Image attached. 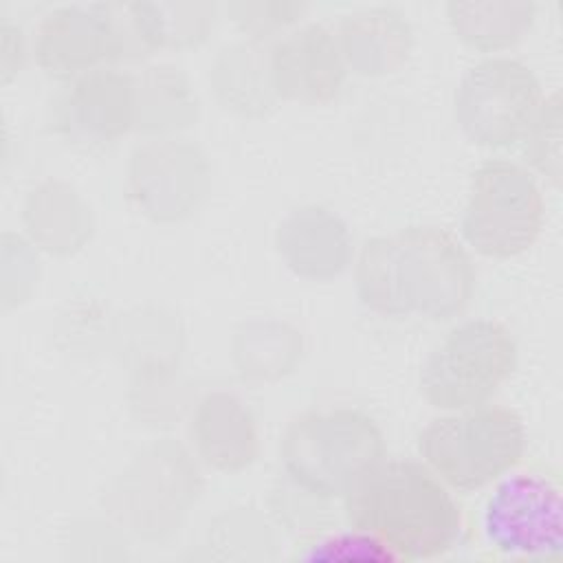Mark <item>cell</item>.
I'll return each mask as SVG.
<instances>
[{
	"label": "cell",
	"mask_w": 563,
	"mask_h": 563,
	"mask_svg": "<svg viewBox=\"0 0 563 563\" xmlns=\"http://www.w3.org/2000/svg\"><path fill=\"white\" fill-rule=\"evenodd\" d=\"M128 189L136 207L161 222L187 216L207 189V163L185 141H156L132 154Z\"/></svg>",
	"instance_id": "9c48e42d"
},
{
	"label": "cell",
	"mask_w": 563,
	"mask_h": 563,
	"mask_svg": "<svg viewBox=\"0 0 563 563\" xmlns=\"http://www.w3.org/2000/svg\"><path fill=\"white\" fill-rule=\"evenodd\" d=\"M358 301L391 319L420 314L444 321L460 314L475 290V266L444 227L413 224L363 242L354 264Z\"/></svg>",
	"instance_id": "6da1fadb"
},
{
	"label": "cell",
	"mask_w": 563,
	"mask_h": 563,
	"mask_svg": "<svg viewBox=\"0 0 563 563\" xmlns=\"http://www.w3.org/2000/svg\"><path fill=\"white\" fill-rule=\"evenodd\" d=\"M271 81L277 99L330 103L343 88L347 66L336 35L319 22L303 24L271 46Z\"/></svg>",
	"instance_id": "8fae6325"
},
{
	"label": "cell",
	"mask_w": 563,
	"mask_h": 563,
	"mask_svg": "<svg viewBox=\"0 0 563 563\" xmlns=\"http://www.w3.org/2000/svg\"><path fill=\"white\" fill-rule=\"evenodd\" d=\"M101 18L108 40L110 57L139 59L152 51L165 48V33L161 22V7L154 2H101L92 4Z\"/></svg>",
	"instance_id": "d6986e66"
},
{
	"label": "cell",
	"mask_w": 563,
	"mask_h": 563,
	"mask_svg": "<svg viewBox=\"0 0 563 563\" xmlns=\"http://www.w3.org/2000/svg\"><path fill=\"white\" fill-rule=\"evenodd\" d=\"M383 457L385 435L378 422L352 407L299 413L279 440V460L288 479L317 499H343Z\"/></svg>",
	"instance_id": "3957f363"
},
{
	"label": "cell",
	"mask_w": 563,
	"mask_h": 563,
	"mask_svg": "<svg viewBox=\"0 0 563 563\" xmlns=\"http://www.w3.org/2000/svg\"><path fill=\"white\" fill-rule=\"evenodd\" d=\"M350 528L374 534L396 561H433L451 552L464 517L451 488L413 457H383L343 497Z\"/></svg>",
	"instance_id": "7a4b0ae2"
},
{
	"label": "cell",
	"mask_w": 563,
	"mask_h": 563,
	"mask_svg": "<svg viewBox=\"0 0 563 563\" xmlns=\"http://www.w3.org/2000/svg\"><path fill=\"white\" fill-rule=\"evenodd\" d=\"M526 163L550 180L554 187L563 178V150H561V95L559 90L543 95L526 134L519 141Z\"/></svg>",
	"instance_id": "ffe728a7"
},
{
	"label": "cell",
	"mask_w": 563,
	"mask_h": 563,
	"mask_svg": "<svg viewBox=\"0 0 563 563\" xmlns=\"http://www.w3.org/2000/svg\"><path fill=\"white\" fill-rule=\"evenodd\" d=\"M519 347L497 319H468L453 325L424 358L418 387L427 405L457 411L488 402L515 374Z\"/></svg>",
	"instance_id": "5b68a950"
},
{
	"label": "cell",
	"mask_w": 563,
	"mask_h": 563,
	"mask_svg": "<svg viewBox=\"0 0 563 563\" xmlns=\"http://www.w3.org/2000/svg\"><path fill=\"white\" fill-rule=\"evenodd\" d=\"M257 40L224 48L213 64L211 81L218 99L242 114H264L277 101L271 81V48L255 46Z\"/></svg>",
	"instance_id": "2e32d148"
},
{
	"label": "cell",
	"mask_w": 563,
	"mask_h": 563,
	"mask_svg": "<svg viewBox=\"0 0 563 563\" xmlns=\"http://www.w3.org/2000/svg\"><path fill=\"white\" fill-rule=\"evenodd\" d=\"M336 42L347 70L378 77L396 73L407 62L413 31L400 11L376 7L345 15L339 24Z\"/></svg>",
	"instance_id": "9a60e30c"
},
{
	"label": "cell",
	"mask_w": 563,
	"mask_h": 563,
	"mask_svg": "<svg viewBox=\"0 0 563 563\" xmlns=\"http://www.w3.org/2000/svg\"><path fill=\"white\" fill-rule=\"evenodd\" d=\"M523 418L508 405L482 402L446 411L418 433V455L451 488L473 493L521 464Z\"/></svg>",
	"instance_id": "277c9868"
},
{
	"label": "cell",
	"mask_w": 563,
	"mask_h": 563,
	"mask_svg": "<svg viewBox=\"0 0 563 563\" xmlns=\"http://www.w3.org/2000/svg\"><path fill=\"white\" fill-rule=\"evenodd\" d=\"M191 440L202 462L222 473L251 466L260 453L255 418L229 391H211L200 398L191 416Z\"/></svg>",
	"instance_id": "5bb4252c"
},
{
	"label": "cell",
	"mask_w": 563,
	"mask_h": 563,
	"mask_svg": "<svg viewBox=\"0 0 563 563\" xmlns=\"http://www.w3.org/2000/svg\"><path fill=\"white\" fill-rule=\"evenodd\" d=\"M493 550L510 559L559 561L563 554V488L550 468H512L495 482L482 510Z\"/></svg>",
	"instance_id": "52a82bcc"
},
{
	"label": "cell",
	"mask_w": 563,
	"mask_h": 563,
	"mask_svg": "<svg viewBox=\"0 0 563 563\" xmlns=\"http://www.w3.org/2000/svg\"><path fill=\"white\" fill-rule=\"evenodd\" d=\"M136 81V128L161 132L196 119V95L178 68L154 66Z\"/></svg>",
	"instance_id": "ac0fdd59"
},
{
	"label": "cell",
	"mask_w": 563,
	"mask_h": 563,
	"mask_svg": "<svg viewBox=\"0 0 563 563\" xmlns=\"http://www.w3.org/2000/svg\"><path fill=\"white\" fill-rule=\"evenodd\" d=\"M306 550L297 559L308 561H396V556L369 532L350 528L303 543Z\"/></svg>",
	"instance_id": "44dd1931"
},
{
	"label": "cell",
	"mask_w": 563,
	"mask_h": 563,
	"mask_svg": "<svg viewBox=\"0 0 563 563\" xmlns=\"http://www.w3.org/2000/svg\"><path fill=\"white\" fill-rule=\"evenodd\" d=\"M277 249L286 266L306 279H332L352 255L345 222L321 205L292 209L277 227Z\"/></svg>",
	"instance_id": "4fadbf2b"
},
{
	"label": "cell",
	"mask_w": 563,
	"mask_h": 563,
	"mask_svg": "<svg viewBox=\"0 0 563 563\" xmlns=\"http://www.w3.org/2000/svg\"><path fill=\"white\" fill-rule=\"evenodd\" d=\"M33 53L40 68L55 79H79L112 62L110 40L92 7H57L35 29Z\"/></svg>",
	"instance_id": "7c38bea8"
},
{
	"label": "cell",
	"mask_w": 563,
	"mask_h": 563,
	"mask_svg": "<svg viewBox=\"0 0 563 563\" xmlns=\"http://www.w3.org/2000/svg\"><path fill=\"white\" fill-rule=\"evenodd\" d=\"M55 128L73 143L108 145L136 128V81L117 68H95L66 90L55 108Z\"/></svg>",
	"instance_id": "30bf717a"
},
{
	"label": "cell",
	"mask_w": 563,
	"mask_h": 563,
	"mask_svg": "<svg viewBox=\"0 0 563 563\" xmlns=\"http://www.w3.org/2000/svg\"><path fill=\"white\" fill-rule=\"evenodd\" d=\"M545 202L537 178L519 163L488 158L471 176L460 233L479 255L510 260L534 246Z\"/></svg>",
	"instance_id": "8992f818"
},
{
	"label": "cell",
	"mask_w": 563,
	"mask_h": 563,
	"mask_svg": "<svg viewBox=\"0 0 563 563\" xmlns=\"http://www.w3.org/2000/svg\"><path fill=\"white\" fill-rule=\"evenodd\" d=\"M534 9V2H449L446 15L464 44L482 53H497L526 35Z\"/></svg>",
	"instance_id": "e0dca14e"
},
{
	"label": "cell",
	"mask_w": 563,
	"mask_h": 563,
	"mask_svg": "<svg viewBox=\"0 0 563 563\" xmlns=\"http://www.w3.org/2000/svg\"><path fill=\"white\" fill-rule=\"evenodd\" d=\"M158 7H161L165 46H174V48L194 46L205 40L209 26L213 24V18H209V13L198 15L200 11L209 9V4H158Z\"/></svg>",
	"instance_id": "7402d4cb"
},
{
	"label": "cell",
	"mask_w": 563,
	"mask_h": 563,
	"mask_svg": "<svg viewBox=\"0 0 563 563\" xmlns=\"http://www.w3.org/2000/svg\"><path fill=\"white\" fill-rule=\"evenodd\" d=\"M543 95L539 77L521 59L488 55L462 75L453 117L471 143L504 150L519 145Z\"/></svg>",
	"instance_id": "ba28073f"
}]
</instances>
